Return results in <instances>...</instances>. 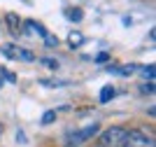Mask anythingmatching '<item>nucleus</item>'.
Here are the masks:
<instances>
[{
    "instance_id": "9b49d317",
    "label": "nucleus",
    "mask_w": 156,
    "mask_h": 147,
    "mask_svg": "<svg viewBox=\"0 0 156 147\" xmlns=\"http://www.w3.org/2000/svg\"><path fill=\"white\" fill-rule=\"evenodd\" d=\"M140 91H142V94H154V82L142 84V86H140Z\"/></svg>"
},
{
    "instance_id": "423d86ee",
    "label": "nucleus",
    "mask_w": 156,
    "mask_h": 147,
    "mask_svg": "<svg viewBox=\"0 0 156 147\" xmlns=\"http://www.w3.org/2000/svg\"><path fill=\"white\" fill-rule=\"evenodd\" d=\"M68 45H70L72 49L82 47V45H84V35H82V33H70V38H68Z\"/></svg>"
},
{
    "instance_id": "1a4fd4ad",
    "label": "nucleus",
    "mask_w": 156,
    "mask_h": 147,
    "mask_svg": "<svg viewBox=\"0 0 156 147\" xmlns=\"http://www.w3.org/2000/svg\"><path fill=\"white\" fill-rule=\"evenodd\" d=\"M44 45H47V47H56V45H58V38L47 33V35H44Z\"/></svg>"
},
{
    "instance_id": "39448f33",
    "label": "nucleus",
    "mask_w": 156,
    "mask_h": 147,
    "mask_svg": "<svg viewBox=\"0 0 156 147\" xmlns=\"http://www.w3.org/2000/svg\"><path fill=\"white\" fill-rule=\"evenodd\" d=\"M114 96H117V89H114L112 84H107V86H103V91H100V103H107V101H112Z\"/></svg>"
},
{
    "instance_id": "9d476101",
    "label": "nucleus",
    "mask_w": 156,
    "mask_h": 147,
    "mask_svg": "<svg viewBox=\"0 0 156 147\" xmlns=\"http://www.w3.org/2000/svg\"><path fill=\"white\" fill-rule=\"evenodd\" d=\"M42 63H44L47 68H51V70H56V68H58V61H56V58H42Z\"/></svg>"
},
{
    "instance_id": "6e6552de",
    "label": "nucleus",
    "mask_w": 156,
    "mask_h": 147,
    "mask_svg": "<svg viewBox=\"0 0 156 147\" xmlns=\"http://www.w3.org/2000/svg\"><path fill=\"white\" fill-rule=\"evenodd\" d=\"M7 21H9V26H12V31H16V28H19V17H16V14H7Z\"/></svg>"
},
{
    "instance_id": "20e7f679",
    "label": "nucleus",
    "mask_w": 156,
    "mask_h": 147,
    "mask_svg": "<svg viewBox=\"0 0 156 147\" xmlns=\"http://www.w3.org/2000/svg\"><path fill=\"white\" fill-rule=\"evenodd\" d=\"M65 17L70 21H75V24H79V21L84 19V12H82L79 7H68V9H65Z\"/></svg>"
},
{
    "instance_id": "7ed1b4c3",
    "label": "nucleus",
    "mask_w": 156,
    "mask_h": 147,
    "mask_svg": "<svg viewBox=\"0 0 156 147\" xmlns=\"http://www.w3.org/2000/svg\"><path fill=\"white\" fill-rule=\"evenodd\" d=\"M96 133H98V124H91V126L82 128V131H75V133H70V135H68V142L75 147V145H79V142H84V140H89V138H93Z\"/></svg>"
},
{
    "instance_id": "ddd939ff",
    "label": "nucleus",
    "mask_w": 156,
    "mask_h": 147,
    "mask_svg": "<svg viewBox=\"0 0 156 147\" xmlns=\"http://www.w3.org/2000/svg\"><path fill=\"white\" fill-rule=\"evenodd\" d=\"M144 77H149V79H151V77H154V65H149V68H144Z\"/></svg>"
},
{
    "instance_id": "f8f14e48",
    "label": "nucleus",
    "mask_w": 156,
    "mask_h": 147,
    "mask_svg": "<svg viewBox=\"0 0 156 147\" xmlns=\"http://www.w3.org/2000/svg\"><path fill=\"white\" fill-rule=\"evenodd\" d=\"M107 58H110V54H107V51H100V54L96 56V61H98V63H105Z\"/></svg>"
},
{
    "instance_id": "0eeeda50",
    "label": "nucleus",
    "mask_w": 156,
    "mask_h": 147,
    "mask_svg": "<svg viewBox=\"0 0 156 147\" xmlns=\"http://www.w3.org/2000/svg\"><path fill=\"white\" fill-rule=\"evenodd\" d=\"M54 119H56V112H54V110L44 112V115H42V126H47V124H51Z\"/></svg>"
},
{
    "instance_id": "f03ea898",
    "label": "nucleus",
    "mask_w": 156,
    "mask_h": 147,
    "mask_svg": "<svg viewBox=\"0 0 156 147\" xmlns=\"http://www.w3.org/2000/svg\"><path fill=\"white\" fill-rule=\"evenodd\" d=\"M124 147H154V138H151V135H147L144 131L133 128V131H128V133H126Z\"/></svg>"
},
{
    "instance_id": "f257e3e1",
    "label": "nucleus",
    "mask_w": 156,
    "mask_h": 147,
    "mask_svg": "<svg viewBox=\"0 0 156 147\" xmlns=\"http://www.w3.org/2000/svg\"><path fill=\"white\" fill-rule=\"evenodd\" d=\"M126 133H128V131H126L124 126H110L100 135V147H124Z\"/></svg>"
}]
</instances>
